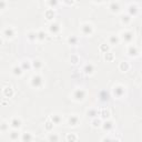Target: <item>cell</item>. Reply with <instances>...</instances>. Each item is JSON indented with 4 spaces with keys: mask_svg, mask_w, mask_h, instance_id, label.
<instances>
[{
    "mask_svg": "<svg viewBox=\"0 0 142 142\" xmlns=\"http://www.w3.org/2000/svg\"><path fill=\"white\" fill-rule=\"evenodd\" d=\"M42 84H43V79H42L41 75L36 74L31 78V86L34 88H41Z\"/></svg>",
    "mask_w": 142,
    "mask_h": 142,
    "instance_id": "obj_1",
    "label": "cell"
},
{
    "mask_svg": "<svg viewBox=\"0 0 142 142\" xmlns=\"http://www.w3.org/2000/svg\"><path fill=\"white\" fill-rule=\"evenodd\" d=\"M86 98V91L83 89H77L73 92V99L75 101H82Z\"/></svg>",
    "mask_w": 142,
    "mask_h": 142,
    "instance_id": "obj_2",
    "label": "cell"
},
{
    "mask_svg": "<svg viewBox=\"0 0 142 142\" xmlns=\"http://www.w3.org/2000/svg\"><path fill=\"white\" fill-rule=\"evenodd\" d=\"M81 30H82V34L87 35V36H90L92 34V31H93V28H92V26L90 25V23H84V25H82V27H81Z\"/></svg>",
    "mask_w": 142,
    "mask_h": 142,
    "instance_id": "obj_3",
    "label": "cell"
},
{
    "mask_svg": "<svg viewBox=\"0 0 142 142\" xmlns=\"http://www.w3.org/2000/svg\"><path fill=\"white\" fill-rule=\"evenodd\" d=\"M113 93H114L116 97L121 98L124 94V88L122 86H117V87H114V89H113Z\"/></svg>",
    "mask_w": 142,
    "mask_h": 142,
    "instance_id": "obj_4",
    "label": "cell"
},
{
    "mask_svg": "<svg viewBox=\"0 0 142 142\" xmlns=\"http://www.w3.org/2000/svg\"><path fill=\"white\" fill-rule=\"evenodd\" d=\"M3 36L6 38H8V39H12V38L15 37V30H13L12 28L9 27V28H7V29H4Z\"/></svg>",
    "mask_w": 142,
    "mask_h": 142,
    "instance_id": "obj_5",
    "label": "cell"
},
{
    "mask_svg": "<svg viewBox=\"0 0 142 142\" xmlns=\"http://www.w3.org/2000/svg\"><path fill=\"white\" fill-rule=\"evenodd\" d=\"M122 39H123L125 42H131L132 40H133V34L130 31L123 32V34H122Z\"/></svg>",
    "mask_w": 142,
    "mask_h": 142,
    "instance_id": "obj_6",
    "label": "cell"
},
{
    "mask_svg": "<svg viewBox=\"0 0 142 142\" xmlns=\"http://www.w3.org/2000/svg\"><path fill=\"white\" fill-rule=\"evenodd\" d=\"M68 122H69V125H71V127H77V125L79 124V118H78L77 116H71V117L69 118Z\"/></svg>",
    "mask_w": 142,
    "mask_h": 142,
    "instance_id": "obj_7",
    "label": "cell"
},
{
    "mask_svg": "<svg viewBox=\"0 0 142 142\" xmlns=\"http://www.w3.org/2000/svg\"><path fill=\"white\" fill-rule=\"evenodd\" d=\"M10 125L13 128V129H19L21 127V120L18 119V118H13L10 122Z\"/></svg>",
    "mask_w": 142,
    "mask_h": 142,
    "instance_id": "obj_8",
    "label": "cell"
},
{
    "mask_svg": "<svg viewBox=\"0 0 142 142\" xmlns=\"http://www.w3.org/2000/svg\"><path fill=\"white\" fill-rule=\"evenodd\" d=\"M49 30H50L51 34H58V32L60 31V25L54 22V23H52V25H50Z\"/></svg>",
    "mask_w": 142,
    "mask_h": 142,
    "instance_id": "obj_9",
    "label": "cell"
},
{
    "mask_svg": "<svg viewBox=\"0 0 142 142\" xmlns=\"http://www.w3.org/2000/svg\"><path fill=\"white\" fill-rule=\"evenodd\" d=\"M128 53H129V56H131V57H135V56H138L139 50H138V48H136V47L130 46L129 49H128Z\"/></svg>",
    "mask_w": 142,
    "mask_h": 142,
    "instance_id": "obj_10",
    "label": "cell"
},
{
    "mask_svg": "<svg viewBox=\"0 0 142 142\" xmlns=\"http://www.w3.org/2000/svg\"><path fill=\"white\" fill-rule=\"evenodd\" d=\"M128 11H129V16H135L136 13H138V7L135 6V4H131L128 9Z\"/></svg>",
    "mask_w": 142,
    "mask_h": 142,
    "instance_id": "obj_11",
    "label": "cell"
},
{
    "mask_svg": "<svg viewBox=\"0 0 142 142\" xmlns=\"http://www.w3.org/2000/svg\"><path fill=\"white\" fill-rule=\"evenodd\" d=\"M3 94L6 96L7 98H11L13 96V90L11 87H6L3 89Z\"/></svg>",
    "mask_w": 142,
    "mask_h": 142,
    "instance_id": "obj_12",
    "label": "cell"
},
{
    "mask_svg": "<svg viewBox=\"0 0 142 142\" xmlns=\"http://www.w3.org/2000/svg\"><path fill=\"white\" fill-rule=\"evenodd\" d=\"M98 114H100L101 118H103V119H108V118L110 117V111L107 110V109H101V110L98 112Z\"/></svg>",
    "mask_w": 142,
    "mask_h": 142,
    "instance_id": "obj_13",
    "label": "cell"
},
{
    "mask_svg": "<svg viewBox=\"0 0 142 142\" xmlns=\"http://www.w3.org/2000/svg\"><path fill=\"white\" fill-rule=\"evenodd\" d=\"M45 16H46V18L48 19V20H52V19L54 18V11H53V9H48V10H46Z\"/></svg>",
    "mask_w": 142,
    "mask_h": 142,
    "instance_id": "obj_14",
    "label": "cell"
},
{
    "mask_svg": "<svg viewBox=\"0 0 142 142\" xmlns=\"http://www.w3.org/2000/svg\"><path fill=\"white\" fill-rule=\"evenodd\" d=\"M102 128H103V130H106V131H110V130H112V128H113V122L106 121L105 123L102 124Z\"/></svg>",
    "mask_w": 142,
    "mask_h": 142,
    "instance_id": "obj_15",
    "label": "cell"
},
{
    "mask_svg": "<svg viewBox=\"0 0 142 142\" xmlns=\"http://www.w3.org/2000/svg\"><path fill=\"white\" fill-rule=\"evenodd\" d=\"M83 71H84V72H86L87 74H92L93 71H94V68H93L92 64H87V65H84Z\"/></svg>",
    "mask_w": 142,
    "mask_h": 142,
    "instance_id": "obj_16",
    "label": "cell"
},
{
    "mask_svg": "<svg viewBox=\"0 0 142 142\" xmlns=\"http://www.w3.org/2000/svg\"><path fill=\"white\" fill-rule=\"evenodd\" d=\"M110 10L112 12H119L120 11V6H119V3H117V2H112L110 4Z\"/></svg>",
    "mask_w": 142,
    "mask_h": 142,
    "instance_id": "obj_17",
    "label": "cell"
},
{
    "mask_svg": "<svg viewBox=\"0 0 142 142\" xmlns=\"http://www.w3.org/2000/svg\"><path fill=\"white\" fill-rule=\"evenodd\" d=\"M50 120L53 122V124H60V122H61V117L58 116V114H53V116H51Z\"/></svg>",
    "mask_w": 142,
    "mask_h": 142,
    "instance_id": "obj_18",
    "label": "cell"
},
{
    "mask_svg": "<svg viewBox=\"0 0 142 142\" xmlns=\"http://www.w3.org/2000/svg\"><path fill=\"white\" fill-rule=\"evenodd\" d=\"M32 67H34L36 70H39V69L42 67V62H41L40 60L36 59V60H34V61H32Z\"/></svg>",
    "mask_w": 142,
    "mask_h": 142,
    "instance_id": "obj_19",
    "label": "cell"
},
{
    "mask_svg": "<svg viewBox=\"0 0 142 142\" xmlns=\"http://www.w3.org/2000/svg\"><path fill=\"white\" fill-rule=\"evenodd\" d=\"M45 128H46L47 131H51V130L53 129V122L51 121V120H47L46 124H45Z\"/></svg>",
    "mask_w": 142,
    "mask_h": 142,
    "instance_id": "obj_20",
    "label": "cell"
},
{
    "mask_svg": "<svg viewBox=\"0 0 142 142\" xmlns=\"http://www.w3.org/2000/svg\"><path fill=\"white\" fill-rule=\"evenodd\" d=\"M12 71H13V74L15 75H21L22 72H23V70H22L21 67H15L12 69Z\"/></svg>",
    "mask_w": 142,
    "mask_h": 142,
    "instance_id": "obj_21",
    "label": "cell"
},
{
    "mask_svg": "<svg viewBox=\"0 0 142 142\" xmlns=\"http://www.w3.org/2000/svg\"><path fill=\"white\" fill-rule=\"evenodd\" d=\"M21 68H22L23 71H25V70H29L31 68V64H30L29 61H23V62L21 63Z\"/></svg>",
    "mask_w": 142,
    "mask_h": 142,
    "instance_id": "obj_22",
    "label": "cell"
},
{
    "mask_svg": "<svg viewBox=\"0 0 142 142\" xmlns=\"http://www.w3.org/2000/svg\"><path fill=\"white\" fill-rule=\"evenodd\" d=\"M92 127L93 128L101 127V120L100 119H97V118H93V120H92Z\"/></svg>",
    "mask_w": 142,
    "mask_h": 142,
    "instance_id": "obj_23",
    "label": "cell"
},
{
    "mask_svg": "<svg viewBox=\"0 0 142 142\" xmlns=\"http://www.w3.org/2000/svg\"><path fill=\"white\" fill-rule=\"evenodd\" d=\"M119 68H120L121 71H128V70H129V68H130V65H129V63H128V62H121Z\"/></svg>",
    "mask_w": 142,
    "mask_h": 142,
    "instance_id": "obj_24",
    "label": "cell"
},
{
    "mask_svg": "<svg viewBox=\"0 0 142 142\" xmlns=\"http://www.w3.org/2000/svg\"><path fill=\"white\" fill-rule=\"evenodd\" d=\"M27 37H28V39H29L30 41H35L37 39V34H36V32H34V31H30Z\"/></svg>",
    "mask_w": 142,
    "mask_h": 142,
    "instance_id": "obj_25",
    "label": "cell"
},
{
    "mask_svg": "<svg viewBox=\"0 0 142 142\" xmlns=\"http://www.w3.org/2000/svg\"><path fill=\"white\" fill-rule=\"evenodd\" d=\"M21 140L22 141H31L32 140V135L30 133H23L21 136Z\"/></svg>",
    "mask_w": 142,
    "mask_h": 142,
    "instance_id": "obj_26",
    "label": "cell"
},
{
    "mask_svg": "<svg viewBox=\"0 0 142 142\" xmlns=\"http://www.w3.org/2000/svg\"><path fill=\"white\" fill-rule=\"evenodd\" d=\"M87 113H88V116L91 117V118H96V117L98 116V111L94 110V109H90V110H89Z\"/></svg>",
    "mask_w": 142,
    "mask_h": 142,
    "instance_id": "obj_27",
    "label": "cell"
},
{
    "mask_svg": "<svg viewBox=\"0 0 142 142\" xmlns=\"http://www.w3.org/2000/svg\"><path fill=\"white\" fill-rule=\"evenodd\" d=\"M109 41H110V45H117L118 42H119V38L116 37V36H111Z\"/></svg>",
    "mask_w": 142,
    "mask_h": 142,
    "instance_id": "obj_28",
    "label": "cell"
},
{
    "mask_svg": "<svg viewBox=\"0 0 142 142\" xmlns=\"http://www.w3.org/2000/svg\"><path fill=\"white\" fill-rule=\"evenodd\" d=\"M100 51L101 52H108L109 51V45H107V43H103V45H101L100 46Z\"/></svg>",
    "mask_w": 142,
    "mask_h": 142,
    "instance_id": "obj_29",
    "label": "cell"
},
{
    "mask_svg": "<svg viewBox=\"0 0 142 142\" xmlns=\"http://www.w3.org/2000/svg\"><path fill=\"white\" fill-rule=\"evenodd\" d=\"M10 139L11 140H18L19 139V133L17 131H12L10 133Z\"/></svg>",
    "mask_w": 142,
    "mask_h": 142,
    "instance_id": "obj_30",
    "label": "cell"
},
{
    "mask_svg": "<svg viewBox=\"0 0 142 142\" xmlns=\"http://www.w3.org/2000/svg\"><path fill=\"white\" fill-rule=\"evenodd\" d=\"M67 140L68 141H77L78 140V136L73 134V133H71V134H68L67 135Z\"/></svg>",
    "mask_w": 142,
    "mask_h": 142,
    "instance_id": "obj_31",
    "label": "cell"
},
{
    "mask_svg": "<svg viewBox=\"0 0 142 142\" xmlns=\"http://www.w3.org/2000/svg\"><path fill=\"white\" fill-rule=\"evenodd\" d=\"M45 38H46V34H45L43 31H39V32L37 34V39H39V40H43Z\"/></svg>",
    "mask_w": 142,
    "mask_h": 142,
    "instance_id": "obj_32",
    "label": "cell"
},
{
    "mask_svg": "<svg viewBox=\"0 0 142 142\" xmlns=\"http://www.w3.org/2000/svg\"><path fill=\"white\" fill-rule=\"evenodd\" d=\"M105 59H106L107 61H111V60H113V53H111V52H106V54H105Z\"/></svg>",
    "mask_w": 142,
    "mask_h": 142,
    "instance_id": "obj_33",
    "label": "cell"
},
{
    "mask_svg": "<svg viewBox=\"0 0 142 142\" xmlns=\"http://www.w3.org/2000/svg\"><path fill=\"white\" fill-rule=\"evenodd\" d=\"M100 97H101V100L105 101V100H108V99H109V94L106 91H102L101 94H100Z\"/></svg>",
    "mask_w": 142,
    "mask_h": 142,
    "instance_id": "obj_34",
    "label": "cell"
},
{
    "mask_svg": "<svg viewBox=\"0 0 142 142\" xmlns=\"http://www.w3.org/2000/svg\"><path fill=\"white\" fill-rule=\"evenodd\" d=\"M70 61H71V62H72L73 64H75V63H78V62H79V58H78L77 56H71Z\"/></svg>",
    "mask_w": 142,
    "mask_h": 142,
    "instance_id": "obj_35",
    "label": "cell"
},
{
    "mask_svg": "<svg viewBox=\"0 0 142 142\" xmlns=\"http://www.w3.org/2000/svg\"><path fill=\"white\" fill-rule=\"evenodd\" d=\"M131 20V16H123L122 17V22L123 23H129Z\"/></svg>",
    "mask_w": 142,
    "mask_h": 142,
    "instance_id": "obj_36",
    "label": "cell"
},
{
    "mask_svg": "<svg viewBox=\"0 0 142 142\" xmlns=\"http://www.w3.org/2000/svg\"><path fill=\"white\" fill-rule=\"evenodd\" d=\"M77 42H78V39H77L75 37L69 38V43H71V45H77Z\"/></svg>",
    "mask_w": 142,
    "mask_h": 142,
    "instance_id": "obj_37",
    "label": "cell"
},
{
    "mask_svg": "<svg viewBox=\"0 0 142 142\" xmlns=\"http://www.w3.org/2000/svg\"><path fill=\"white\" fill-rule=\"evenodd\" d=\"M8 129V124L6 122H2L1 124H0V131H6Z\"/></svg>",
    "mask_w": 142,
    "mask_h": 142,
    "instance_id": "obj_38",
    "label": "cell"
},
{
    "mask_svg": "<svg viewBox=\"0 0 142 142\" xmlns=\"http://www.w3.org/2000/svg\"><path fill=\"white\" fill-rule=\"evenodd\" d=\"M58 4V0H49V6L50 7H56Z\"/></svg>",
    "mask_w": 142,
    "mask_h": 142,
    "instance_id": "obj_39",
    "label": "cell"
},
{
    "mask_svg": "<svg viewBox=\"0 0 142 142\" xmlns=\"http://www.w3.org/2000/svg\"><path fill=\"white\" fill-rule=\"evenodd\" d=\"M49 140H50V141H58V140H59V136L56 135V134H51V135L49 136Z\"/></svg>",
    "mask_w": 142,
    "mask_h": 142,
    "instance_id": "obj_40",
    "label": "cell"
},
{
    "mask_svg": "<svg viewBox=\"0 0 142 142\" xmlns=\"http://www.w3.org/2000/svg\"><path fill=\"white\" fill-rule=\"evenodd\" d=\"M6 8V1L4 0H0V10H3Z\"/></svg>",
    "mask_w": 142,
    "mask_h": 142,
    "instance_id": "obj_41",
    "label": "cell"
},
{
    "mask_svg": "<svg viewBox=\"0 0 142 142\" xmlns=\"http://www.w3.org/2000/svg\"><path fill=\"white\" fill-rule=\"evenodd\" d=\"M62 1L64 3H67V4H72L74 2V0H62Z\"/></svg>",
    "mask_w": 142,
    "mask_h": 142,
    "instance_id": "obj_42",
    "label": "cell"
},
{
    "mask_svg": "<svg viewBox=\"0 0 142 142\" xmlns=\"http://www.w3.org/2000/svg\"><path fill=\"white\" fill-rule=\"evenodd\" d=\"M94 1H96V2H102L103 0H94Z\"/></svg>",
    "mask_w": 142,
    "mask_h": 142,
    "instance_id": "obj_43",
    "label": "cell"
},
{
    "mask_svg": "<svg viewBox=\"0 0 142 142\" xmlns=\"http://www.w3.org/2000/svg\"><path fill=\"white\" fill-rule=\"evenodd\" d=\"M2 45V40H1V38H0V46Z\"/></svg>",
    "mask_w": 142,
    "mask_h": 142,
    "instance_id": "obj_44",
    "label": "cell"
}]
</instances>
